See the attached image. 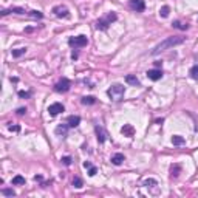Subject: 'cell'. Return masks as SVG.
Returning a JSON list of instances; mask_svg holds the SVG:
<instances>
[{
	"mask_svg": "<svg viewBox=\"0 0 198 198\" xmlns=\"http://www.w3.org/2000/svg\"><path fill=\"white\" fill-rule=\"evenodd\" d=\"M183 42H184V37H181V36H172V37H167V39H164L163 42L158 43L156 47L152 50V54L156 56V54H159L161 51L169 50V48H172V47H176V45L183 43Z\"/></svg>",
	"mask_w": 198,
	"mask_h": 198,
	"instance_id": "obj_1",
	"label": "cell"
},
{
	"mask_svg": "<svg viewBox=\"0 0 198 198\" xmlns=\"http://www.w3.org/2000/svg\"><path fill=\"white\" fill-rule=\"evenodd\" d=\"M109 96H110V99L112 101H116V102H119V101H122V98H124V93H125V87H122V85H119V84H115V85H112L110 88H109Z\"/></svg>",
	"mask_w": 198,
	"mask_h": 198,
	"instance_id": "obj_2",
	"label": "cell"
},
{
	"mask_svg": "<svg viewBox=\"0 0 198 198\" xmlns=\"http://www.w3.org/2000/svg\"><path fill=\"white\" fill-rule=\"evenodd\" d=\"M118 17H116L115 13H110L109 16H107V19H101V20H98L96 23V28L98 30H107L109 28V25H112V22H115Z\"/></svg>",
	"mask_w": 198,
	"mask_h": 198,
	"instance_id": "obj_3",
	"label": "cell"
},
{
	"mask_svg": "<svg viewBox=\"0 0 198 198\" xmlns=\"http://www.w3.org/2000/svg\"><path fill=\"white\" fill-rule=\"evenodd\" d=\"M88 43V39L85 36H76V37H71L68 40V45L70 47H74V48H80V47H85Z\"/></svg>",
	"mask_w": 198,
	"mask_h": 198,
	"instance_id": "obj_4",
	"label": "cell"
},
{
	"mask_svg": "<svg viewBox=\"0 0 198 198\" xmlns=\"http://www.w3.org/2000/svg\"><path fill=\"white\" fill-rule=\"evenodd\" d=\"M70 87H71V82H70V80H68L67 77H62L59 82L54 85V90H56L57 93H65V92H68V90H70Z\"/></svg>",
	"mask_w": 198,
	"mask_h": 198,
	"instance_id": "obj_5",
	"label": "cell"
},
{
	"mask_svg": "<svg viewBox=\"0 0 198 198\" xmlns=\"http://www.w3.org/2000/svg\"><path fill=\"white\" fill-rule=\"evenodd\" d=\"M65 109H64V105H62L60 102H54V104H51L50 107H48V113L51 115V116H56V115H59V113H62Z\"/></svg>",
	"mask_w": 198,
	"mask_h": 198,
	"instance_id": "obj_6",
	"label": "cell"
},
{
	"mask_svg": "<svg viewBox=\"0 0 198 198\" xmlns=\"http://www.w3.org/2000/svg\"><path fill=\"white\" fill-rule=\"evenodd\" d=\"M147 77L152 79V80H159L161 77H163V71L158 70V68H155V70H149V71H147Z\"/></svg>",
	"mask_w": 198,
	"mask_h": 198,
	"instance_id": "obj_7",
	"label": "cell"
},
{
	"mask_svg": "<svg viewBox=\"0 0 198 198\" xmlns=\"http://www.w3.org/2000/svg\"><path fill=\"white\" fill-rule=\"evenodd\" d=\"M130 6L133 8V10L139 11V13L146 10V3H144V0H130Z\"/></svg>",
	"mask_w": 198,
	"mask_h": 198,
	"instance_id": "obj_8",
	"label": "cell"
},
{
	"mask_svg": "<svg viewBox=\"0 0 198 198\" xmlns=\"http://www.w3.org/2000/svg\"><path fill=\"white\" fill-rule=\"evenodd\" d=\"M53 13H54L57 17H68L70 16V13H68V10L65 6H54L53 8Z\"/></svg>",
	"mask_w": 198,
	"mask_h": 198,
	"instance_id": "obj_9",
	"label": "cell"
},
{
	"mask_svg": "<svg viewBox=\"0 0 198 198\" xmlns=\"http://www.w3.org/2000/svg\"><path fill=\"white\" fill-rule=\"evenodd\" d=\"M121 132H122L124 136H129V138H132L135 135V129H133V125H130V124H125L124 127L121 129Z\"/></svg>",
	"mask_w": 198,
	"mask_h": 198,
	"instance_id": "obj_10",
	"label": "cell"
},
{
	"mask_svg": "<svg viewBox=\"0 0 198 198\" xmlns=\"http://www.w3.org/2000/svg\"><path fill=\"white\" fill-rule=\"evenodd\" d=\"M95 130H96V135H98V141H99V142H104V141L107 139V132H105L102 127H99V125H98Z\"/></svg>",
	"mask_w": 198,
	"mask_h": 198,
	"instance_id": "obj_11",
	"label": "cell"
},
{
	"mask_svg": "<svg viewBox=\"0 0 198 198\" xmlns=\"http://www.w3.org/2000/svg\"><path fill=\"white\" fill-rule=\"evenodd\" d=\"M124 159H125V156H124L122 153H115V155L112 156V163H113L115 166H121V164L124 163Z\"/></svg>",
	"mask_w": 198,
	"mask_h": 198,
	"instance_id": "obj_12",
	"label": "cell"
},
{
	"mask_svg": "<svg viewBox=\"0 0 198 198\" xmlns=\"http://www.w3.org/2000/svg\"><path fill=\"white\" fill-rule=\"evenodd\" d=\"M125 82L136 87V85H139V79L136 76H133V74H127V76H125Z\"/></svg>",
	"mask_w": 198,
	"mask_h": 198,
	"instance_id": "obj_13",
	"label": "cell"
},
{
	"mask_svg": "<svg viewBox=\"0 0 198 198\" xmlns=\"http://www.w3.org/2000/svg\"><path fill=\"white\" fill-rule=\"evenodd\" d=\"M68 125L70 127H77L79 125V122H80V118L79 116H68Z\"/></svg>",
	"mask_w": 198,
	"mask_h": 198,
	"instance_id": "obj_14",
	"label": "cell"
},
{
	"mask_svg": "<svg viewBox=\"0 0 198 198\" xmlns=\"http://www.w3.org/2000/svg\"><path fill=\"white\" fill-rule=\"evenodd\" d=\"M82 104L84 105H93V104H96V98H93V96H85V98H82Z\"/></svg>",
	"mask_w": 198,
	"mask_h": 198,
	"instance_id": "obj_15",
	"label": "cell"
},
{
	"mask_svg": "<svg viewBox=\"0 0 198 198\" xmlns=\"http://www.w3.org/2000/svg\"><path fill=\"white\" fill-rule=\"evenodd\" d=\"M14 186H20V184H25V178L22 176V175H16L14 178H13V181H11Z\"/></svg>",
	"mask_w": 198,
	"mask_h": 198,
	"instance_id": "obj_16",
	"label": "cell"
},
{
	"mask_svg": "<svg viewBox=\"0 0 198 198\" xmlns=\"http://www.w3.org/2000/svg\"><path fill=\"white\" fill-rule=\"evenodd\" d=\"M172 144H173V146H181V144H184V138L175 135V136L172 138Z\"/></svg>",
	"mask_w": 198,
	"mask_h": 198,
	"instance_id": "obj_17",
	"label": "cell"
},
{
	"mask_svg": "<svg viewBox=\"0 0 198 198\" xmlns=\"http://www.w3.org/2000/svg\"><path fill=\"white\" fill-rule=\"evenodd\" d=\"M68 127H70V125H59V127H56V133L57 135H62V136H65Z\"/></svg>",
	"mask_w": 198,
	"mask_h": 198,
	"instance_id": "obj_18",
	"label": "cell"
},
{
	"mask_svg": "<svg viewBox=\"0 0 198 198\" xmlns=\"http://www.w3.org/2000/svg\"><path fill=\"white\" fill-rule=\"evenodd\" d=\"M26 53V48H17V50H13V57H20Z\"/></svg>",
	"mask_w": 198,
	"mask_h": 198,
	"instance_id": "obj_19",
	"label": "cell"
},
{
	"mask_svg": "<svg viewBox=\"0 0 198 198\" xmlns=\"http://www.w3.org/2000/svg\"><path fill=\"white\" fill-rule=\"evenodd\" d=\"M191 76H192L195 80H198V65H195V67L191 68Z\"/></svg>",
	"mask_w": 198,
	"mask_h": 198,
	"instance_id": "obj_20",
	"label": "cell"
},
{
	"mask_svg": "<svg viewBox=\"0 0 198 198\" xmlns=\"http://www.w3.org/2000/svg\"><path fill=\"white\" fill-rule=\"evenodd\" d=\"M187 26H189L187 23H186V25H183L181 22H178V20H176V22H173V28H178V30H187Z\"/></svg>",
	"mask_w": 198,
	"mask_h": 198,
	"instance_id": "obj_21",
	"label": "cell"
},
{
	"mask_svg": "<svg viewBox=\"0 0 198 198\" xmlns=\"http://www.w3.org/2000/svg\"><path fill=\"white\" fill-rule=\"evenodd\" d=\"M2 194L5 197H14L16 195V192L13 191V189H2Z\"/></svg>",
	"mask_w": 198,
	"mask_h": 198,
	"instance_id": "obj_22",
	"label": "cell"
},
{
	"mask_svg": "<svg viewBox=\"0 0 198 198\" xmlns=\"http://www.w3.org/2000/svg\"><path fill=\"white\" fill-rule=\"evenodd\" d=\"M169 13H170V8H169V6H163V8L159 10V14L163 16V17H167Z\"/></svg>",
	"mask_w": 198,
	"mask_h": 198,
	"instance_id": "obj_23",
	"label": "cell"
},
{
	"mask_svg": "<svg viewBox=\"0 0 198 198\" xmlns=\"http://www.w3.org/2000/svg\"><path fill=\"white\" fill-rule=\"evenodd\" d=\"M73 186H74L76 189H80V187H82V179H80L79 176H76V178L73 179Z\"/></svg>",
	"mask_w": 198,
	"mask_h": 198,
	"instance_id": "obj_24",
	"label": "cell"
},
{
	"mask_svg": "<svg viewBox=\"0 0 198 198\" xmlns=\"http://www.w3.org/2000/svg\"><path fill=\"white\" fill-rule=\"evenodd\" d=\"M60 161H62V164L70 166V164H71V161H73V159H71V156H64V158H62Z\"/></svg>",
	"mask_w": 198,
	"mask_h": 198,
	"instance_id": "obj_25",
	"label": "cell"
},
{
	"mask_svg": "<svg viewBox=\"0 0 198 198\" xmlns=\"http://www.w3.org/2000/svg\"><path fill=\"white\" fill-rule=\"evenodd\" d=\"M96 173H98V169H96V167H93V166H92V167L88 169V175H90V176H95Z\"/></svg>",
	"mask_w": 198,
	"mask_h": 198,
	"instance_id": "obj_26",
	"label": "cell"
},
{
	"mask_svg": "<svg viewBox=\"0 0 198 198\" xmlns=\"http://www.w3.org/2000/svg\"><path fill=\"white\" fill-rule=\"evenodd\" d=\"M155 184H156L155 179H146V181H144V186H155Z\"/></svg>",
	"mask_w": 198,
	"mask_h": 198,
	"instance_id": "obj_27",
	"label": "cell"
},
{
	"mask_svg": "<svg viewBox=\"0 0 198 198\" xmlns=\"http://www.w3.org/2000/svg\"><path fill=\"white\" fill-rule=\"evenodd\" d=\"M30 14H31V16H33V17H39V19H40V17H42V16H43V14H42V13H40V11H31V13H30Z\"/></svg>",
	"mask_w": 198,
	"mask_h": 198,
	"instance_id": "obj_28",
	"label": "cell"
},
{
	"mask_svg": "<svg viewBox=\"0 0 198 198\" xmlns=\"http://www.w3.org/2000/svg\"><path fill=\"white\" fill-rule=\"evenodd\" d=\"M19 96H20V98H30L31 93H30V92H19Z\"/></svg>",
	"mask_w": 198,
	"mask_h": 198,
	"instance_id": "obj_29",
	"label": "cell"
},
{
	"mask_svg": "<svg viewBox=\"0 0 198 198\" xmlns=\"http://www.w3.org/2000/svg\"><path fill=\"white\" fill-rule=\"evenodd\" d=\"M10 130H11V132H19L20 127H19V125H10Z\"/></svg>",
	"mask_w": 198,
	"mask_h": 198,
	"instance_id": "obj_30",
	"label": "cell"
},
{
	"mask_svg": "<svg viewBox=\"0 0 198 198\" xmlns=\"http://www.w3.org/2000/svg\"><path fill=\"white\" fill-rule=\"evenodd\" d=\"M25 113H26V109H23V107L17 110V115H20V116H22V115H25Z\"/></svg>",
	"mask_w": 198,
	"mask_h": 198,
	"instance_id": "obj_31",
	"label": "cell"
},
{
	"mask_svg": "<svg viewBox=\"0 0 198 198\" xmlns=\"http://www.w3.org/2000/svg\"><path fill=\"white\" fill-rule=\"evenodd\" d=\"M84 167H85V169H90V167H92V164H90L88 161H85V163H84Z\"/></svg>",
	"mask_w": 198,
	"mask_h": 198,
	"instance_id": "obj_32",
	"label": "cell"
}]
</instances>
